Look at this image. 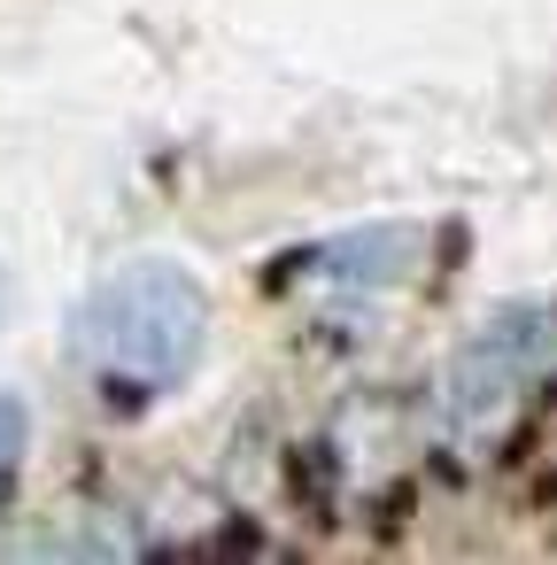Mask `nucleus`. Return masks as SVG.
I'll list each match as a JSON object with an SVG mask.
<instances>
[{
	"label": "nucleus",
	"mask_w": 557,
	"mask_h": 565,
	"mask_svg": "<svg viewBox=\"0 0 557 565\" xmlns=\"http://www.w3.org/2000/svg\"><path fill=\"white\" fill-rule=\"evenodd\" d=\"M78 349H86V372L101 380V395L156 403L194 380V364L210 349V295L186 264H163V256L125 264L117 279L94 287V302L78 318Z\"/></svg>",
	"instance_id": "obj_1"
},
{
	"label": "nucleus",
	"mask_w": 557,
	"mask_h": 565,
	"mask_svg": "<svg viewBox=\"0 0 557 565\" xmlns=\"http://www.w3.org/2000/svg\"><path fill=\"white\" fill-rule=\"evenodd\" d=\"M542 380H557V318L549 310H503L480 341H464L449 356L441 387H449V418L488 441L518 418V403Z\"/></svg>",
	"instance_id": "obj_2"
},
{
	"label": "nucleus",
	"mask_w": 557,
	"mask_h": 565,
	"mask_svg": "<svg viewBox=\"0 0 557 565\" xmlns=\"http://www.w3.org/2000/svg\"><path fill=\"white\" fill-rule=\"evenodd\" d=\"M418 264V225H364V233H341V241H325V248H310L302 256V271H318V279H356V287H379V279H403Z\"/></svg>",
	"instance_id": "obj_3"
},
{
	"label": "nucleus",
	"mask_w": 557,
	"mask_h": 565,
	"mask_svg": "<svg viewBox=\"0 0 557 565\" xmlns=\"http://www.w3.org/2000/svg\"><path fill=\"white\" fill-rule=\"evenodd\" d=\"M24 449H32V411L17 395H0V503L17 495V472H24Z\"/></svg>",
	"instance_id": "obj_4"
}]
</instances>
